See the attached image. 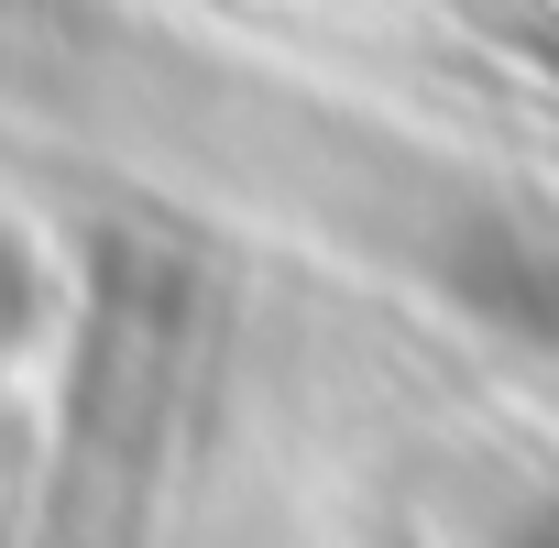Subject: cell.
I'll list each match as a JSON object with an SVG mask.
<instances>
[]
</instances>
